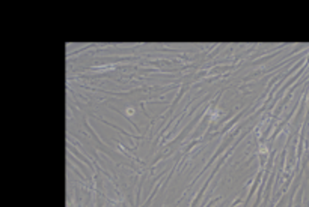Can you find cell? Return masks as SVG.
Returning <instances> with one entry per match:
<instances>
[{"mask_svg": "<svg viewBox=\"0 0 309 207\" xmlns=\"http://www.w3.org/2000/svg\"><path fill=\"white\" fill-rule=\"evenodd\" d=\"M127 113H128V116H131L133 113H134V110H133V108H127Z\"/></svg>", "mask_w": 309, "mask_h": 207, "instance_id": "obj_1", "label": "cell"}]
</instances>
